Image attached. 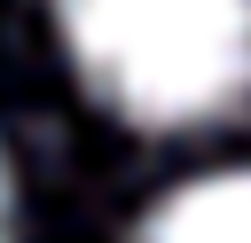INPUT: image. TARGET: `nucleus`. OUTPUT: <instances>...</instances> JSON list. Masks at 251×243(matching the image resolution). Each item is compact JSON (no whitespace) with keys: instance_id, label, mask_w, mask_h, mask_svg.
<instances>
[{"instance_id":"f257e3e1","label":"nucleus","mask_w":251,"mask_h":243,"mask_svg":"<svg viewBox=\"0 0 251 243\" xmlns=\"http://www.w3.org/2000/svg\"><path fill=\"white\" fill-rule=\"evenodd\" d=\"M63 39L133 125H204L251 94V0H63Z\"/></svg>"},{"instance_id":"f03ea898","label":"nucleus","mask_w":251,"mask_h":243,"mask_svg":"<svg viewBox=\"0 0 251 243\" xmlns=\"http://www.w3.org/2000/svg\"><path fill=\"white\" fill-rule=\"evenodd\" d=\"M133 243H251V172H212L173 188Z\"/></svg>"},{"instance_id":"7ed1b4c3","label":"nucleus","mask_w":251,"mask_h":243,"mask_svg":"<svg viewBox=\"0 0 251 243\" xmlns=\"http://www.w3.org/2000/svg\"><path fill=\"white\" fill-rule=\"evenodd\" d=\"M0 243H16V172L0 157Z\"/></svg>"}]
</instances>
